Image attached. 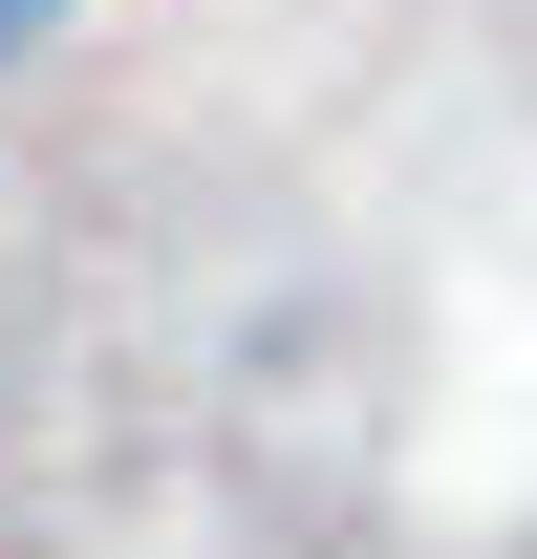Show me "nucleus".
Segmentation results:
<instances>
[{"label":"nucleus","instance_id":"1","mask_svg":"<svg viewBox=\"0 0 537 559\" xmlns=\"http://www.w3.org/2000/svg\"><path fill=\"white\" fill-rule=\"evenodd\" d=\"M44 22H65V0H0V66H22V44H44Z\"/></svg>","mask_w":537,"mask_h":559}]
</instances>
